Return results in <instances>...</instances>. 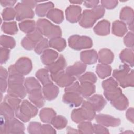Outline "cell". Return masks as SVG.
Returning a JSON list of instances; mask_svg holds the SVG:
<instances>
[{
  "instance_id": "7402d4cb",
  "label": "cell",
  "mask_w": 134,
  "mask_h": 134,
  "mask_svg": "<svg viewBox=\"0 0 134 134\" xmlns=\"http://www.w3.org/2000/svg\"><path fill=\"white\" fill-rule=\"evenodd\" d=\"M19 26L20 29L25 32L30 34V32L34 31L35 30V22L32 20H30L28 26H27L26 21H24V22H21V23H19Z\"/></svg>"
},
{
  "instance_id": "f1b7e54d",
  "label": "cell",
  "mask_w": 134,
  "mask_h": 134,
  "mask_svg": "<svg viewBox=\"0 0 134 134\" xmlns=\"http://www.w3.org/2000/svg\"><path fill=\"white\" fill-rule=\"evenodd\" d=\"M94 131L95 133H109L107 129L101 125L94 124Z\"/></svg>"
},
{
  "instance_id": "ac0fdd59",
  "label": "cell",
  "mask_w": 134,
  "mask_h": 134,
  "mask_svg": "<svg viewBox=\"0 0 134 134\" xmlns=\"http://www.w3.org/2000/svg\"><path fill=\"white\" fill-rule=\"evenodd\" d=\"M96 71L99 77L104 78L110 74L111 68L110 66L102 65L98 64L97 65Z\"/></svg>"
},
{
  "instance_id": "8fae6325",
  "label": "cell",
  "mask_w": 134,
  "mask_h": 134,
  "mask_svg": "<svg viewBox=\"0 0 134 134\" xmlns=\"http://www.w3.org/2000/svg\"><path fill=\"white\" fill-rule=\"evenodd\" d=\"M29 95V99L31 100L38 107H41L44 105V100L42 97L41 89L35 90L32 91Z\"/></svg>"
},
{
  "instance_id": "ba28073f",
  "label": "cell",
  "mask_w": 134,
  "mask_h": 134,
  "mask_svg": "<svg viewBox=\"0 0 134 134\" xmlns=\"http://www.w3.org/2000/svg\"><path fill=\"white\" fill-rule=\"evenodd\" d=\"M87 101L91 104L95 111H97L101 110L106 104V102L102 96L99 95H95L89 98Z\"/></svg>"
},
{
  "instance_id": "9c48e42d",
  "label": "cell",
  "mask_w": 134,
  "mask_h": 134,
  "mask_svg": "<svg viewBox=\"0 0 134 134\" xmlns=\"http://www.w3.org/2000/svg\"><path fill=\"white\" fill-rule=\"evenodd\" d=\"M43 91L45 98L49 100L55 98L59 91L58 87L52 83H50L44 85Z\"/></svg>"
},
{
  "instance_id": "44dd1931",
  "label": "cell",
  "mask_w": 134,
  "mask_h": 134,
  "mask_svg": "<svg viewBox=\"0 0 134 134\" xmlns=\"http://www.w3.org/2000/svg\"><path fill=\"white\" fill-rule=\"evenodd\" d=\"M51 122L56 128L61 129L66 126L67 120L64 117L59 116L55 118H53Z\"/></svg>"
},
{
  "instance_id": "4316f807",
  "label": "cell",
  "mask_w": 134,
  "mask_h": 134,
  "mask_svg": "<svg viewBox=\"0 0 134 134\" xmlns=\"http://www.w3.org/2000/svg\"><path fill=\"white\" fill-rule=\"evenodd\" d=\"M40 6L41 7H42V9H39V10H37L36 9V13H37V15H38L39 16H44L46 14V12H47V11L48 10V9H45L46 8H51V7H53V4L51 3V2H49L48 3H47V4H41V5H40Z\"/></svg>"
},
{
  "instance_id": "5b68a950",
  "label": "cell",
  "mask_w": 134,
  "mask_h": 134,
  "mask_svg": "<svg viewBox=\"0 0 134 134\" xmlns=\"http://www.w3.org/2000/svg\"><path fill=\"white\" fill-rule=\"evenodd\" d=\"M130 71V68L129 66L125 64L120 66V67L113 71V76L115 77L118 81L119 84L122 82L128 75L129 72Z\"/></svg>"
},
{
  "instance_id": "3957f363",
  "label": "cell",
  "mask_w": 134,
  "mask_h": 134,
  "mask_svg": "<svg viewBox=\"0 0 134 134\" xmlns=\"http://www.w3.org/2000/svg\"><path fill=\"white\" fill-rule=\"evenodd\" d=\"M79 94L78 93L66 92L63 97V102L70 104L72 106H78L83 100L82 98Z\"/></svg>"
},
{
  "instance_id": "2e32d148",
  "label": "cell",
  "mask_w": 134,
  "mask_h": 134,
  "mask_svg": "<svg viewBox=\"0 0 134 134\" xmlns=\"http://www.w3.org/2000/svg\"><path fill=\"white\" fill-rule=\"evenodd\" d=\"M115 29L117 30L113 31L114 34L120 37L125 35V34L127 31L126 25L124 23L119 21L118 20L115 21L113 24V30Z\"/></svg>"
},
{
  "instance_id": "83f0119b",
  "label": "cell",
  "mask_w": 134,
  "mask_h": 134,
  "mask_svg": "<svg viewBox=\"0 0 134 134\" xmlns=\"http://www.w3.org/2000/svg\"><path fill=\"white\" fill-rule=\"evenodd\" d=\"M125 44L128 47L133 48V34L132 32H129L124 38Z\"/></svg>"
},
{
  "instance_id": "5bb4252c",
  "label": "cell",
  "mask_w": 134,
  "mask_h": 134,
  "mask_svg": "<svg viewBox=\"0 0 134 134\" xmlns=\"http://www.w3.org/2000/svg\"><path fill=\"white\" fill-rule=\"evenodd\" d=\"M55 113L51 108H43L40 111V117L44 122H50L53 119Z\"/></svg>"
},
{
  "instance_id": "d4e9b609",
  "label": "cell",
  "mask_w": 134,
  "mask_h": 134,
  "mask_svg": "<svg viewBox=\"0 0 134 134\" xmlns=\"http://www.w3.org/2000/svg\"><path fill=\"white\" fill-rule=\"evenodd\" d=\"M48 47V40L46 39H42L40 41V43L38 44L36 48H35V52L38 53L40 54L45 49L47 48Z\"/></svg>"
},
{
  "instance_id": "ffe728a7",
  "label": "cell",
  "mask_w": 134,
  "mask_h": 134,
  "mask_svg": "<svg viewBox=\"0 0 134 134\" xmlns=\"http://www.w3.org/2000/svg\"><path fill=\"white\" fill-rule=\"evenodd\" d=\"M57 39L58 42H57L55 38H53V39H51L49 41V44H50V47L55 48V49H58V50H59V46H59L60 50L62 51V50H63L64 49V48L66 46L65 40L64 39L59 38L58 37L57 38Z\"/></svg>"
},
{
  "instance_id": "7c38bea8",
  "label": "cell",
  "mask_w": 134,
  "mask_h": 134,
  "mask_svg": "<svg viewBox=\"0 0 134 134\" xmlns=\"http://www.w3.org/2000/svg\"><path fill=\"white\" fill-rule=\"evenodd\" d=\"M49 51V54L47 52V50L44 51L43 54L42 55H41V61H42L43 63L49 65L52 63H53L54 61L56 59V58L58 57V54L57 52L55 51H53L52 50H48Z\"/></svg>"
},
{
  "instance_id": "d6986e66",
  "label": "cell",
  "mask_w": 134,
  "mask_h": 134,
  "mask_svg": "<svg viewBox=\"0 0 134 134\" xmlns=\"http://www.w3.org/2000/svg\"><path fill=\"white\" fill-rule=\"evenodd\" d=\"M90 58L92 64L95 63L97 61V53L94 50H91L90 51H82L81 53V59L83 61L85 59Z\"/></svg>"
},
{
  "instance_id": "484cf974",
  "label": "cell",
  "mask_w": 134,
  "mask_h": 134,
  "mask_svg": "<svg viewBox=\"0 0 134 134\" xmlns=\"http://www.w3.org/2000/svg\"><path fill=\"white\" fill-rule=\"evenodd\" d=\"M41 125L40 123L31 122L28 127L29 133H41Z\"/></svg>"
},
{
  "instance_id": "f546056e",
  "label": "cell",
  "mask_w": 134,
  "mask_h": 134,
  "mask_svg": "<svg viewBox=\"0 0 134 134\" xmlns=\"http://www.w3.org/2000/svg\"><path fill=\"white\" fill-rule=\"evenodd\" d=\"M133 108H129V109L128 110L127 114H126V116H127V118L129 120L131 121V122H133Z\"/></svg>"
},
{
  "instance_id": "4fadbf2b",
  "label": "cell",
  "mask_w": 134,
  "mask_h": 134,
  "mask_svg": "<svg viewBox=\"0 0 134 134\" xmlns=\"http://www.w3.org/2000/svg\"><path fill=\"white\" fill-rule=\"evenodd\" d=\"M120 60L130 65L131 67L133 66V50L126 49L124 50L120 54Z\"/></svg>"
},
{
  "instance_id": "8992f818",
  "label": "cell",
  "mask_w": 134,
  "mask_h": 134,
  "mask_svg": "<svg viewBox=\"0 0 134 134\" xmlns=\"http://www.w3.org/2000/svg\"><path fill=\"white\" fill-rule=\"evenodd\" d=\"M133 10L128 7L123 8L120 15V18L128 24L129 28L132 31L133 30Z\"/></svg>"
},
{
  "instance_id": "9a60e30c",
  "label": "cell",
  "mask_w": 134,
  "mask_h": 134,
  "mask_svg": "<svg viewBox=\"0 0 134 134\" xmlns=\"http://www.w3.org/2000/svg\"><path fill=\"white\" fill-rule=\"evenodd\" d=\"M111 103L113 105L117 108V109H119L120 110H125L128 105L127 99L122 94L114 100L111 101Z\"/></svg>"
},
{
  "instance_id": "52a82bcc",
  "label": "cell",
  "mask_w": 134,
  "mask_h": 134,
  "mask_svg": "<svg viewBox=\"0 0 134 134\" xmlns=\"http://www.w3.org/2000/svg\"><path fill=\"white\" fill-rule=\"evenodd\" d=\"M86 67V66L84 64L77 62H76L73 65L67 68L65 72L66 74L71 76H77L85 71Z\"/></svg>"
},
{
  "instance_id": "603a6c76",
  "label": "cell",
  "mask_w": 134,
  "mask_h": 134,
  "mask_svg": "<svg viewBox=\"0 0 134 134\" xmlns=\"http://www.w3.org/2000/svg\"><path fill=\"white\" fill-rule=\"evenodd\" d=\"M78 128L80 132L82 133H93V128L91 122H84L81 123L78 126Z\"/></svg>"
},
{
  "instance_id": "30bf717a",
  "label": "cell",
  "mask_w": 134,
  "mask_h": 134,
  "mask_svg": "<svg viewBox=\"0 0 134 134\" xmlns=\"http://www.w3.org/2000/svg\"><path fill=\"white\" fill-rule=\"evenodd\" d=\"M65 60L63 57L60 55L59 59L55 62H53L48 65L47 68V70L51 73V74H54L61 71V70H63L65 68Z\"/></svg>"
},
{
  "instance_id": "7a4b0ae2",
  "label": "cell",
  "mask_w": 134,
  "mask_h": 134,
  "mask_svg": "<svg viewBox=\"0 0 134 134\" xmlns=\"http://www.w3.org/2000/svg\"><path fill=\"white\" fill-rule=\"evenodd\" d=\"M96 121L100 124L106 126H118L120 124V120L119 119L115 118L110 116L99 114L96 116Z\"/></svg>"
},
{
  "instance_id": "6da1fadb",
  "label": "cell",
  "mask_w": 134,
  "mask_h": 134,
  "mask_svg": "<svg viewBox=\"0 0 134 134\" xmlns=\"http://www.w3.org/2000/svg\"><path fill=\"white\" fill-rule=\"evenodd\" d=\"M38 112V109L27 100L23 102L19 108L16 110V115L24 122H28L30 118L35 116Z\"/></svg>"
},
{
  "instance_id": "cb8c5ba5",
  "label": "cell",
  "mask_w": 134,
  "mask_h": 134,
  "mask_svg": "<svg viewBox=\"0 0 134 134\" xmlns=\"http://www.w3.org/2000/svg\"><path fill=\"white\" fill-rule=\"evenodd\" d=\"M88 79V82H91L92 83H95L97 80V78L94 73L88 72V73H85L84 75L80 77L79 78V81L81 83H83L84 81L86 82H87Z\"/></svg>"
},
{
  "instance_id": "e0dca14e",
  "label": "cell",
  "mask_w": 134,
  "mask_h": 134,
  "mask_svg": "<svg viewBox=\"0 0 134 134\" xmlns=\"http://www.w3.org/2000/svg\"><path fill=\"white\" fill-rule=\"evenodd\" d=\"M36 75L37 77L39 79V80L41 81V82L42 83L43 85L52 83L49 79L47 69H43L39 70L36 73Z\"/></svg>"
},
{
  "instance_id": "277c9868",
  "label": "cell",
  "mask_w": 134,
  "mask_h": 134,
  "mask_svg": "<svg viewBox=\"0 0 134 134\" xmlns=\"http://www.w3.org/2000/svg\"><path fill=\"white\" fill-rule=\"evenodd\" d=\"M8 94L13 97H19L23 98L26 95V92L25 88L21 84H9Z\"/></svg>"
}]
</instances>
